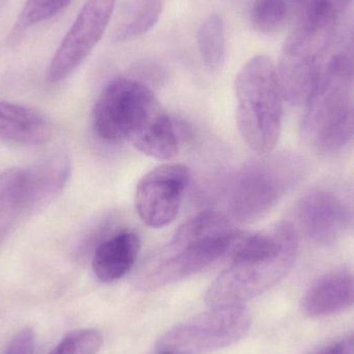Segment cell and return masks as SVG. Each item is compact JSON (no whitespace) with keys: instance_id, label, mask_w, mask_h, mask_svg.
Instances as JSON below:
<instances>
[{"instance_id":"6da1fadb","label":"cell","mask_w":354,"mask_h":354,"mask_svg":"<svg viewBox=\"0 0 354 354\" xmlns=\"http://www.w3.org/2000/svg\"><path fill=\"white\" fill-rule=\"evenodd\" d=\"M93 126L100 138L127 141L158 160L178 153V133L169 114L153 91L134 79L118 78L105 87L93 109Z\"/></svg>"},{"instance_id":"7a4b0ae2","label":"cell","mask_w":354,"mask_h":354,"mask_svg":"<svg viewBox=\"0 0 354 354\" xmlns=\"http://www.w3.org/2000/svg\"><path fill=\"white\" fill-rule=\"evenodd\" d=\"M299 239L289 221L260 232L243 233L229 257V266L206 291V304L243 305L272 288L295 264Z\"/></svg>"},{"instance_id":"3957f363","label":"cell","mask_w":354,"mask_h":354,"mask_svg":"<svg viewBox=\"0 0 354 354\" xmlns=\"http://www.w3.org/2000/svg\"><path fill=\"white\" fill-rule=\"evenodd\" d=\"M243 231L216 212H204L183 223L172 239L151 252L135 272V286L151 290L203 272L230 257Z\"/></svg>"},{"instance_id":"277c9868","label":"cell","mask_w":354,"mask_h":354,"mask_svg":"<svg viewBox=\"0 0 354 354\" xmlns=\"http://www.w3.org/2000/svg\"><path fill=\"white\" fill-rule=\"evenodd\" d=\"M236 122L250 149L261 155L274 151L280 138L283 93L270 57L250 58L235 78Z\"/></svg>"},{"instance_id":"5b68a950","label":"cell","mask_w":354,"mask_h":354,"mask_svg":"<svg viewBox=\"0 0 354 354\" xmlns=\"http://www.w3.org/2000/svg\"><path fill=\"white\" fill-rule=\"evenodd\" d=\"M305 169L304 160L289 151H272L245 162L231 185V216L243 224L263 218L299 185Z\"/></svg>"},{"instance_id":"8992f818","label":"cell","mask_w":354,"mask_h":354,"mask_svg":"<svg viewBox=\"0 0 354 354\" xmlns=\"http://www.w3.org/2000/svg\"><path fill=\"white\" fill-rule=\"evenodd\" d=\"M339 20L299 19L281 52L277 74L283 97L305 106L318 74L336 41Z\"/></svg>"},{"instance_id":"52a82bcc","label":"cell","mask_w":354,"mask_h":354,"mask_svg":"<svg viewBox=\"0 0 354 354\" xmlns=\"http://www.w3.org/2000/svg\"><path fill=\"white\" fill-rule=\"evenodd\" d=\"M354 27L336 41L322 64L313 91L305 107L301 136L311 142L318 131L353 103Z\"/></svg>"},{"instance_id":"ba28073f","label":"cell","mask_w":354,"mask_h":354,"mask_svg":"<svg viewBox=\"0 0 354 354\" xmlns=\"http://www.w3.org/2000/svg\"><path fill=\"white\" fill-rule=\"evenodd\" d=\"M251 316L243 305L210 307L161 337L159 353L206 354L239 342L249 332Z\"/></svg>"},{"instance_id":"9c48e42d","label":"cell","mask_w":354,"mask_h":354,"mask_svg":"<svg viewBox=\"0 0 354 354\" xmlns=\"http://www.w3.org/2000/svg\"><path fill=\"white\" fill-rule=\"evenodd\" d=\"M116 0H86L48 68L47 78L58 83L70 77L101 41L113 15Z\"/></svg>"},{"instance_id":"30bf717a","label":"cell","mask_w":354,"mask_h":354,"mask_svg":"<svg viewBox=\"0 0 354 354\" xmlns=\"http://www.w3.org/2000/svg\"><path fill=\"white\" fill-rule=\"evenodd\" d=\"M191 172L181 164H163L147 172L135 192V207L143 223L163 228L178 216Z\"/></svg>"},{"instance_id":"8fae6325","label":"cell","mask_w":354,"mask_h":354,"mask_svg":"<svg viewBox=\"0 0 354 354\" xmlns=\"http://www.w3.org/2000/svg\"><path fill=\"white\" fill-rule=\"evenodd\" d=\"M299 236L313 243L330 245L338 241L348 226L344 204L333 194L314 189L305 194L295 205L293 220L289 221Z\"/></svg>"},{"instance_id":"7c38bea8","label":"cell","mask_w":354,"mask_h":354,"mask_svg":"<svg viewBox=\"0 0 354 354\" xmlns=\"http://www.w3.org/2000/svg\"><path fill=\"white\" fill-rule=\"evenodd\" d=\"M71 176V161L64 153H55L24 169L27 216L46 207L62 193Z\"/></svg>"},{"instance_id":"4fadbf2b","label":"cell","mask_w":354,"mask_h":354,"mask_svg":"<svg viewBox=\"0 0 354 354\" xmlns=\"http://www.w3.org/2000/svg\"><path fill=\"white\" fill-rule=\"evenodd\" d=\"M51 124L44 114L20 104L0 100V140L39 147L51 138Z\"/></svg>"},{"instance_id":"5bb4252c","label":"cell","mask_w":354,"mask_h":354,"mask_svg":"<svg viewBox=\"0 0 354 354\" xmlns=\"http://www.w3.org/2000/svg\"><path fill=\"white\" fill-rule=\"evenodd\" d=\"M140 249V237L134 231H120L101 241L93 252L95 277L104 283L120 280L134 268Z\"/></svg>"},{"instance_id":"9a60e30c","label":"cell","mask_w":354,"mask_h":354,"mask_svg":"<svg viewBox=\"0 0 354 354\" xmlns=\"http://www.w3.org/2000/svg\"><path fill=\"white\" fill-rule=\"evenodd\" d=\"M354 306V274H326L316 281L304 299V309L311 317H326Z\"/></svg>"},{"instance_id":"2e32d148","label":"cell","mask_w":354,"mask_h":354,"mask_svg":"<svg viewBox=\"0 0 354 354\" xmlns=\"http://www.w3.org/2000/svg\"><path fill=\"white\" fill-rule=\"evenodd\" d=\"M163 0H124L114 17L110 39L129 41L153 28L161 18Z\"/></svg>"},{"instance_id":"e0dca14e","label":"cell","mask_w":354,"mask_h":354,"mask_svg":"<svg viewBox=\"0 0 354 354\" xmlns=\"http://www.w3.org/2000/svg\"><path fill=\"white\" fill-rule=\"evenodd\" d=\"M25 216L24 169L4 170L0 174V247Z\"/></svg>"},{"instance_id":"ac0fdd59","label":"cell","mask_w":354,"mask_h":354,"mask_svg":"<svg viewBox=\"0 0 354 354\" xmlns=\"http://www.w3.org/2000/svg\"><path fill=\"white\" fill-rule=\"evenodd\" d=\"M197 43L204 64L210 72H218L225 62V24L220 15L207 17L197 31Z\"/></svg>"},{"instance_id":"d6986e66","label":"cell","mask_w":354,"mask_h":354,"mask_svg":"<svg viewBox=\"0 0 354 354\" xmlns=\"http://www.w3.org/2000/svg\"><path fill=\"white\" fill-rule=\"evenodd\" d=\"M354 138V103L333 118L314 137L310 145L324 153H336Z\"/></svg>"},{"instance_id":"ffe728a7","label":"cell","mask_w":354,"mask_h":354,"mask_svg":"<svg viewBox=\"0 0 354 354\" xmlns=\"http://www.w3.org/2000/svg\"><path fill=\"white\" fill-rule=\"evenodd\" d=\"M70 1L71 0H27L19 15L14 31L10 35V41H18L27 27L52 18L62 8H66Z\"/></svg>"},{"instance_id":"44dd1931","label":"cell","mask_w":354,"mask_h":354,"mask_svg":"<svg viewBox=\"0 0 354 354\" xmlns=\"http://www.w3.org/2000/svg\"><path fill=\"white\" fill-rule=\"evenodd\" d=\"M288 14V0H255L251 10L254 28L268 33L278 29Z\"/></svg>"},{"instance_id":"7402d4cb","label":"cell","mask_w":354,"mask_h":354,"mask_svg":"<svg viewBox=\"0 0 354 354\" xmlns=\"http://www.w3.org/2000/svg\"><path fill=\"white\" fill-rule=\"evenodd\" d=\"M103 342V335L95 328L73 330L49 354H97Z\"/></svg>"},{"instance_id":"603a6c76","label":"cell","mask_w":354,"mask_h":354,"mask_svg":"<svg viewBox=\"0 0 354 354\" xmlns=\"http://www.w3.org/2000/svg\"><path fill=\"white\" fill-rule=\"evenodd\" d=\"M353 0H293L299 19L339 20Z\"/></svg>"},{"instance_id":"cb8c5ba5","label":"cell","mask_w":354,"mask_h":354,"mask_svg":"<svg viewBox=\"0 0 354 354\" xmlns=\"http://www.w3.org/2000/svg\"><path fill=\"white\" fill-rule=\"evenodd\" d=\"M3 354H35V334L30 328H24L10 341Z\"/></svg>"},{"instance_id":"d4e9b609","label":"cell","mask_w":354,"mask_h":354,"mask_svg":"<svg viewBox=\"0 0 354 354\" xmlns=\"http://www.w3.org/2000/svg\"><path fill=\"white\" fill-rule=\"evenodd\" d=\"M315 354H354V333L324 347Z\"/></svg>"},{"instance_id":"484cf974","label":"cell","mask_w":354,"mask_h":354,"mask_svg":"<svg viewBox=\"0 0 354 354\" xmlns=\"http://www.w3.org/2000/svg\"><path fill=\"white\" fill-rule=\"evenodd\" d=\"M158 354H171V353H159Z\"/></svg>"}]
</instances>
